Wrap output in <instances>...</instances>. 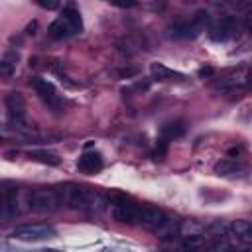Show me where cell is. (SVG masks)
Instances as JSON below:
<instances>
[{"mask_svg":"<svg viewBox=\"0 0 252 252\" xmlns=\"http://www.w3.org/2000/svg\"><path fill=\"white\" fill-rule=\"evenodd\" d=\"M12 75H14V65H12L10 61L2 59V61H0V79H8V77H12Z\"/></svg>","mask_w":252,"mask_h":252,"instance_id":"24","label":"cell"},{"mask_svg":"<svg viewBox=\"0 0 252 252\" xmlns=\"http://www.w3.org/2000/svg\"><path fill=\"white\" fill-rule=\"evenodd\" d=\"M79 169L81 171H85V173H96V171H100V167H102V158H100V154H96V152H85L81 158H79Z\"/></svg>","mask_w":252,"mask_h":252,"instance_id":"11","label":"cell"},{"mask_svg":"<svg viewBox=\"0 0 252 252\" xmlns=\"http://www.w3.org/2000/svg\"><path fill=\"white\" fill-rule=\"evenodd\" d=\"M165 156H167V142L159 138V142H158V148H156V150L152 152V158H154V159H159V161H161V159H163Z\"/></svg>","mask_w":252,"mask_h":252,"instance_id":"23","label":"cell"},{"mask_svg":"<svg viewBox=\"0 0 252 252\" xmlns=\"http://www.w3.org/2000/svg\"><path fill=\"white\" fill-rule=\"evenodd\" d=\"M226 236H232V238L238 240V242L250 244V242H252V224H250L248 220H244V219L234 220V222L228 224V232H226Z\"/></svg>","mask_w":252,"mask_h":252,"instance_id":"10","label":"cell"},{"mask_svg":"<svg viewBox=\"0 0 252 252\" xmlns=\"http://www.w3.org/2000/svg\"><path fill=\"white\" fill-rule=\"evenodd\" d=\"M18 213V193L12 185H0V220H8Z\"/></svg>","mask_w":252,"mask_h":252,"instance_id":"6","label":"cell"},{"mask_svg":"<svg viewBox=\"0 0 252 252\" xmlns=\"http://www.w3.org/2000/svg\"><path fill=\"white\" fill-rule=\"evenodd\" d=\"M28 158L33 159V161H39V163H45V165H59V158L51 152H43V150H32L28 152Z\"/></svg>","mask_w":252,"mask_h":252,"instance_id":"18","label":"cell"},{"mask_svg":"<svg viewBox=\"0 0 252 252\" xmlns=\"http://www.w3.org/2000/svg\"><path fill=\"white\" fill-rule=\"evenodd\" d=\"M47 33H49V37H53V39H63V37L71 35V30H69V26H67L61 18H57L55 22H51V24H49Z\"/></svg>","mask_w":252,"mask_h":252,"instance_id":"19","label":"cell"},{"mask_svg":"<svg viewBox=\"0 0 252 252\" xmlns=\"http://www.w3.org/2000/svg\"><path fill=\"white\" fill-rule=\"evenodd\" d=\"M55 191L59 195L61 205H65L69 209H91L98 201V197H96V193L93 189L83 187V185H77V183L59 185Z\"/></svg>","mask_w":252,"mask_h":252,"instance_id":"1","label":"cell"},{"mask_svg":"<svg viewBox=\"0 0 252 252\" xmlns=\"http://www.w3.org/2000/svg\"><path fill=\"white\" fill-rule=\"evenodd\" d=\"M189 22H191V26L201 33V32L209 26V12H207V10H199V12H195L193 18H191Z\"/></svg>","mask_w":252,"mask_h":252,"instance_id":"21","label":"cell"},{"mask_svg":"<svg viewBox=\"0 0 252 252\" xmlns=\"http://www.w3.org/2000/svg\"><path fill=\"white\" fill-rule=\"evenodd\" d=\"M240 152H242V150H240L238 146H236V148H230V150H228V158H232V159H234V158H238V156H240Z\"/></svg>","mask_w":252,"mask_h":252,"instance_id":"30","label":"cell"},{"mask_svg":"<svg viewBox=\"0 0 252 252\" xmlns=\"http://www.w3.org/2000/svg\"><path fill=\"white\" fill-rule=\"evenodd\" d=\"M236 32H238V20L234 16H224L209 28V35L215 41H224V39L232 37Z\"/></svg>","mask_w":252,"mask_h":252,"instance_id":"7","label":"cell"},{"mask_svg":"<svg viewBox=\"0 0 252 252\" xmlns=\"http://www.w3.org/2000/svg\"><path fill=\"white\" fill-rule=\"evenodd\" d=\"M0 142H2V136H0Z\"/></svg>","mask_w":252,"mask_h":252,"instance_id":"32","label":"cell"},{"mask_svg":"<svg viewBox=\"0 0 252 252\" xmlns=\"http://www.w3.org/2000/svg\"><path fill=\"white\" fill-rule=\"evenodd\" d=\"M207 244H205V240H203V236L201 234H185V238H183V242H181V248L183 250H201V248H205Z\"/></svg>","mask_w":252,"mask_h":252,"instance_id":"20","label":"cell"},{"mask_svg":"<svg viewBox=\"0 0 252 252\" xmlns=\"http://www.w3.org/2000/svg\"><path fill=\"white\" fill-rule=\"evenodd\" d=\"M150 71H152V77H154L156 81H171V79H183V75H181V73H177V71H173V69L165 67L163 63H152V65H150Z\"/></svg>","mask_w":252,"mask_h":252,"instance_id":"16","label":"cell"},{"mask_svg":"<svg viewBox=\"0 0 252 252\" xmlns=\"http://www.w3.org/2000/svg\"><path fill=\"white\" fill-rule=\"evenodd\" d=\"M6 108H8V124L10 128L24 130L26 128V100L20 93H10L6 96Z\"/></svg>","mask_w":252,"mask_h":252,"instance_id":"5","label":"cell"},{"mask_svg":"<svg viewBox=\"0 0 252 252\" xmlns=\"http://www.w3.org/2000/svg\"><path fill=\"white\" fill-rule=\"evenodd\" d=\"M163 217H165V213L159 211V209H156V207H142L138 224H142L146 230L154 232V230L158 228V224L163 220Z\"/></svg>","mask_w":252,"mask_h":252,"instance_id":"9","label":"cell"},{"mask_svg":"<svg viewBox=\"0 0 252 252\" xmlns=\"http://www.w3.org/2000/svg\"><path fill=\"white\" fill-rule=\"evenodd\" d=\"M28 205L35 213H53L61 207V201L55 189H35L30 193Z\"/></svg>","mask_w":252,"mask_h":252,"instance_id":"4","label":"cell"},{"mask_svg":"<svg viewBox=\"0 0 252 252\" xmlns=\"http://www.w3.org/2000/svg\"><path fill=\"white\" fill-rule=\"evenodd\" d=\"M61 20L69 26L71 33H79V32L83 30V20H81V14H79V10H77L75 6H67V8H63V12H61Z\"/></svg>","mask_w":252,"mask_h":252,"instance_id":"12","label":"cell"},{"mask_svg":"<svg viewBox=\"0 0 252 252\" xmlns=\"http://www.w3.org/2000/svg\"><path fill=\"white\" fill-rule=\"evenodd\" d=\"M240 169H242V167H240L238 163L230 161V159L220 161V163H217V165H215V171H217L219 175H230V173H236V171H240Z\"/></svg>","mask_w":252,"mask_h":252,"instance_id":"22","label":"cell"},{"mask_svg":"<svg viewBox=\"0 0 252 252\" xmlns=\"http://www.w3.org/2000/svg\"><path fill=\"white\" fill-rule=\"evenodd\" d=\"M213 75H215V69H213V67H203V69H199V77H201V79L213 77Z\"/></svg>","mask_w":252,"mask_h":252,"instance_id":"28","label":"cell"},{"mask_svg":"<svg viewBox=\"0 0 252 252\" xmlns=\"http://www.w3.org/2000/svg\"><path fill=\"white\" fill-rule=\"evenodd\" d=\"M30 85L35 89V93L43 98V100H47L53 108H59L61 106V102H59V98H57V94H55V87H53V83H49L47 79H41V77H32L30 79Z\"/></svg>","mask_w":252,"mask_h":252,"instance_id":"8","label":"cell"},{"mask_svg":"<svg viewBox=\"0 0 252 252\" xmlns=\"http://www.w3.org/2000/svg\"><path fill=\"white\" fill-rule=\"evenodd\" d=\"M183 134H185V122L183 120H171V122L161 126V140H165V142L181 138Z\"/></svg>","mask_w":252,"mask_h":252,"instance_id":"13","label":"cell"},{"mask_svg":"<svg viewBox=\"0 0 252 252\" xmlns=\"http://www.w3.org/2000/svg\"><path fill=\"white\" fill-rule=\"evenodd\" d=\"M181 2H183V4H195L197 0H181Z\"/></svg>","mask_w":252,"mask_h":252,"instance_id":"31","label":"cell"},{"mask_svg":"<svg viewBox=\"0 0 252 252\" xmlns=\"http://www.w3.org/2000/svg\"><path fill=\"white\" fill-rule=\"evenodd\" d=\"M108 201L112 205V217L118 222H126V224H138L140 220V213H142V205L130 201L128 197L120 195V193H110Z\"/></svg>","mask_w":252,"mask_h":252,"instance_id":"2","label":"cell"},{"mask_svg":"<svg viewBox=\"0 0 252 252\" xmlns=\"http://www.w3.org/2000/svg\"><path fill=\"white\" fill-rule=\"evenodd\" d=\"M57 234L55 226L47 224V222H35V224H24V226H18L10 236L14 240H20V242H39V240H47V238H53Z\"/></svg>","mask_w":252,"mask_h":252,"instance_id":"3","label":"cell"},{"mask_svg":"<svg viewBox=\"0 0 252 252\" xmlns=\"http://www.w3.org/2000/svg\"><path fill=\"white\" fill-rule=\"evenodd\" d=\"M106 2L116 8H134L138 4V0H106Z\"/></svg>","mask_w":252,"mask_h":252,"instance_id":"25","label":"cell"},{"mask_svg":"<svg viewBox=\"0 0 252 252\" xmlns=\"http://www.w3.org/2000/svg\"><path fill=\"white\" fill-rule=\"evenodd\" d=\"M37 2V6H41V8H45V10H57L59 8V0H35Z\"/></svg>","mask_w":252,"mask_h":252,"instance_id":"26","label":"cell"},{"mask_svg":"<svg viewBox=\"0 0 252 252\" xmlns=\"http://www.w3.org/2000/svg\"><path fill=\"white\" fill-rule=\"evenodd\" d=\"M116 49L122 53H136L144 49V39L140 35H126L120 41H116Z\"/></svg>","mask_w":252,"mask_h":252,"instance_id":"15","label":"cell"},{"mask_svg":"<svg viewBox=\"0 0 252 252\" xmlns=\"http://www.w3.org/2000/svg\"><path fill=\"white\" fill-rule=\"evenodd\" d=\"M118 75H120L122 79H130V77H136V75H138V69H136V67H126V69H120Z\"/></svg>","mask_w":252,"mask_h":252,"instance_id":"27","label":"cell"},{"mask_svg":"<svg viewBox=\"0 0 252 252\" xmlns=\"http://www.w3.org/2000/svg\"><path fill=\"white\" fill-rule=\"evenodd\" d=\"M169 35L179 39H189V37H197L199 32L191 26V22H175L173 26H169Z\"/></svg>","mask_w":252,"mask_h":252,"instance_id":"14","label":"cell"},{"mask_svg":"<svg viewBox=\"0 0 252 252\" xmlns=\"http://www.w3.org/2000/svg\"><path fill=\"white\" fill-rule=\"evenodd\" d=\"M179 232V222L171 217H163V220L158 224V228L154 230V234H158L159 238H169V236H175Z\"/></svg>","mask_w":252,"mask_h":252,"instance_id":"17","label":"cell"},{"mask_svg":"<svg viewBox=\"0 0 252 252\" xmlns=\"http://www.w3.org/2000/svg\"><path fill=\"white\" fill-rule=\"evenodd\" d=\"M35 30H37V22L33 20V22H30V24H28V28H26V33H28V35H33V33H35Z\"/></svg>","mask_w":252,"mask_h":252,"instance_id":"29","label":"cell"}]
</instances>
